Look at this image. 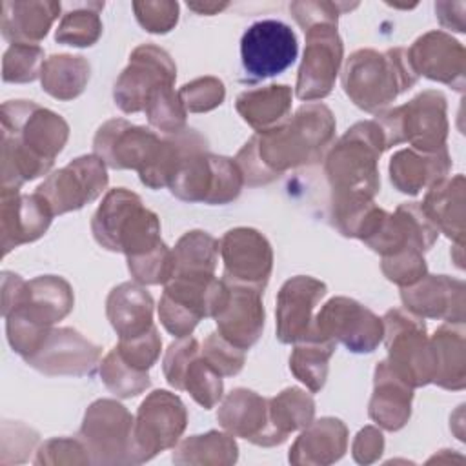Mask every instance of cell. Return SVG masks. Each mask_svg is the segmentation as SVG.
I'll list each match as a JSON object with an SVG mask.
<instances>
[{
  "label": "cell",
  "mask_w": 466,
  "mask_h": 466,
  "mask_svg": "<svg viewBox=\"0 0 466 466\" xmlns=\"http://www.w3.org/2000/svg\"><path fill=\"white\" fill-rule=\"evenodd\" d=\"M333 135L335 116L329 107L308 102L280 126L257 133L238 151L235 162L244 184H269L288 169L319 162Z\"/></svg>",
  "instance_id": "obj_1"
},
{
  "label": "cell",
  "mask_w": 466,
  "mask_h": 466,
  "mask_svg": "<svg viewBox=\"0 0 466 466\" xmlns=\"http://www.w3.org/2000/svg\"><path fill=\"white\" fill-rule=\"evenodd\" d=\"M69 137L67 122L35 102L2 106V189L46 175Z\"/></svg>",
  "instance_id": "obj_2"
},
{
  "label": "cell",
  "mask_w": 466,
  "mask_h": 466,
  "mask_svg": "<svg viewBox=\"0 0 466 466\" xmlns=\"http://www.w3.org/2000/svg\"><path fill=\"white\" fill-rule=\"evenodd\" d=\"M73 289L67 280L42 275L29 282L15 273H2V315L7 340L24 359L35 353L51 326L73 309Z\"/></svg>",
  "instance_id": "obj_3"
},
{
  "label": "cell",
  "mask_w": 466,
  "mask_h": 466,
  "mask_svg": "<svg viewBox=\"0 0 466 466\" xmlns=\"http://www.w3.org/2000/svg\"><path fill=\"white\" fill-rule=\"evenodd\" d=\"M386 149L384 133L375 120L357 122L329 149L324 164L337 198H371L379 193V157Z\"/></svg>",
  "instance_id": "obj_4"
},
{
  "label": "cell",
  "mask_w": 466,
  "mask_h": 466,
  "mask_svg": "<svg viewBox=\"0 0 466 466\" xmlns=\"http://www.w3.org/2000/svg\"><path fill=\"white\" fill-rule=\"evenodd\" d=\"M91 231L102 248L122 251L127 260L144 257L164 244L158 217L126 187L107 191L91 218Z\"/></svg>",
  "instance_id": "obj_5"
},
{
  "label": "cell",
  "mask_w": 466,
  "mask_h": 466,
  "mask_svg": "<svg viewBox=\"0 0 466 466\" xmlns=\"http://www.w3.org/2000/svg\"><path fill=\"white\" fill-rule=\"evenodd\" d=\"M417 78L406 49L395 47L386 53L359 49L346 62L342 87L355 106L375 113L410 89Z\"/></svg>",
  "instance_id": "obj_6"
},
{
  "label": "cell",
  "mask_w": 466,
  "mask_h": 466,
  "mask_svg": "<svg viewBox=\"0 0 466 466\" xmlns=\"http://www.w3.org/2000/svg\"><path fill=\"white\" fill-rule=\"evenodd\" d=\"M375 122L384 133L386 149L402 142L426 153L446 147V98L439 91H424L399 107L382 111Z\"/></svg>",
  "instance_id": "obj_7"
},
{
  "label": "cell",
  "mask_w": 466,
  "mask_h": 466,
  "mask_svg": "<svg viewBox=\"0 0 466 466\" xmlns=\"http://www.w3.org/2000/svg\"><path fill=\"white\" fill-rule=\"evenodd\" d=\"M242 171L235 160L211 155L208 142L195 146L180 162L169 189L186 202L228 204L242 189Z\"/></svg>",
  "instance_id": "obj_8"
},
{
  "label": "cell",
  "mask_w": 466,
  "mask_h": 466,
  "mask_svg": "<svg viewBox=\"0 0 466 466\" xmlns=\"http://www.w3.org/2000/svg\"><path fill=\"white\" fill-rule=\"evenodd\" d=\"M390 370L410 388L433 382L435 357L420 317L400 308L382 317Z\"/></svg>",
  "instance_id": "obj_9"
},
{
  "label": "cell",
  "mask_w": 466,
  "mask_h": 466,
  "mask_svg": "<svg viewBox=\"0 0 466 466\" xmlns=\"http://www.w3.org/2000/svg\"><path fill=\"white\" fill-rule=\"evenodd\" d=\"M133 417L111 399L95 400L78 431L95 464H133Z\"/></svg>",
  "instance_id": "obj_10"
},
{
  "label": "cell",
  "mask_w": 466,
  "mask_h": 466,
  "mask_svg": "<svg viewBox=\"0 0 466 466\" xmlns=\"http://www.w3.org/2000/svg\"><path fill=\"white\" fill-rule=\"evenodd\" d=\"M186 406L177 395L166 390L149 393L138 406L133 424V464L173 448L186 430Z\"/></svg>",
  "instance_id": "obj_11"
},
{
  "label": "cell",
  "mask_w": 466,
  "mask_h": 466,
  "mask_svg": "<svg viewBox=\"0 0 466 466\" xmlns=\"http://www.w3.org/2000/svg\"><path fill=\"white\" fill-rule=\"evenodd\" d=\"M222 297V279H171L158 304L160 322L173 337H187L198 320L217 313Z\"/></svg>",
  "instance_id": "obj_12"
},
{
  "label": "cell",
  "mask_w": 466,
  "mask_h": 466,
  "mask_svg": "<svg viewBox=\"0 0 466 466\" xmlns=\"http://www.w3.org/2000/svg\"><path fill=\"white\" fill-rule=\"evenodd\" d=\"M315 331L317 337L340 342L353 353H370L380 344L384 324L360 302L333 297L315 315Z\"/></svg>",
  "instance_id": "obj_13"
},
{
  "label": "cell",
  "mask_w": 466,
  "mask_h": 466,
  "mask_svg": "<svg viewBox=\"0 0 466 466\" xmlns=\"http://www.w3.org/2000/svg\"><path fill=\"white\" fill-rule=\"evenodd\" d=\"M107 186V171L96 155H84L51 173L36 193L47 202L53 215L76 211L93 202Z\"/></svg>",
  "instance_id": "obj_14"
},
{
  "label": "cell",
  "mask_w": 466,
  "mask_h": 466,
  "mask_svg": "<svg viewBox=\"0 0 466 466\" xmlns=\"http://www.w3.org/2000/svg\"><path fill=\"white\" fill-rule=\"evenodd\" d=\"M299 44L291 27L280 20L251 24L240 38V58L248 76L262 80L286 71L297 58Z\"/></svg>",
  "instance_id": "obj_15"
},
{
  "label": "cell",
  "mask_w": 466,
  "mask_h": 466,
  "mask_svg": "<svg viewBox=\"0 0 466 466\" xmlns=\"http://www.w3.org/2000/svg\"><path fill=\"white\" fill-rule=\"evenodd\" d=\"M306 49L297 75L295 95L313 102L331 93L342 62V40L337 24H317L304 31Z\"/></svg>",
  "instance_id": "obj_16"
},
{
  "label": "cell",
  "mask_w": 466,
  "mask_h": 466,
  "mask_svg": "<svg viewBox=\"0 0 466 466\" xmlns=\"http://www.w3.org/2000/svg\"><path fill=\"white\" fill-rule=\"evenodd\" d=\"M164 375L175 390L189 395L206 410H211L222 397V375L206 360L197 339L182 337L169 344L164 355Z\"/></svg>",
  "instance_id": "obj_17"
},
{
  "label": "cell",
  "mask_w": 466,
  "mask_h": 466,
  "mask_svg": "<svg viewBox=\"0 0 466 466\" xmlns=\"http://www.w3.org/2000/svg\"><path fill=\"white\" fill-rule=\"evenodd\" d=\"M177 67L171 56L153 44L138 46L127 67L122 71L115 84V104L124 113H138L146 109L151 93L162 84H173Z\"/></svg>",
  "instance_id": "obj_18"
},
{
  "label": "cell",
  "mask_w": 466,
  "mask_h": 466,
  "mask_svg": "<svg viewBox=\"0 0 466 466\" xmlns=\"http://www.w3.org/2000/svg\"><path fill=\"white\" fill-rule=\"evenodd\" d=\"M224 297L213 319L217 320L218 333L240 350L251 348L264 328V304L262 289L224 279Z\"/></svg>",
  "instance_id": "obj_19"
},
{
  "label": "cell",
  "mask_w": 466,
  "mask_h": 466,
  "mask_svg": "<svg viewBox=\"0 0 466 466\" xmlns=\"http://www.w3.org/2000/svg\"><path fill=\"white\" fill-rule=\"evenodd\" d=\"M102 350L73 328H56L47 333L40 348L24 360L44 375H91Z\"/></svg>",
  "instance_id": "obj_20"
},
{
  "label": "cell",
  "mask_w": 466,
  "mask_h": 466,
  "mask_svg": "<svg viewBox=\"0 0 466 466\" xmlns=\"http://www.w3.org/2000/svg\"><path fill=\"white\" fill-rule=\"evenodd\" d=\"M326 284L313 277H293L277 295V339L282 344H297L320 339L315 331L313 309L326 295Z\"/></svg>",
  "instance_id": "obj_21"
},
{
  "label": "cell",
  "mask_w": 466,
  "mask_h": 466,
  "mask_svg": "<svg viewBox=\"0 0 466 466\" xmlns=\"http://www.w3.org/2000/svg\"><path fill=\"white\" fill-rule=\"evenodd\" d=\"M158 144L160 137L151 129L133 126L124 118H113L98 127L93 149L113 169L140 171L153 158Z\"/></svg>",
  "instance_id": "obj_22"
},
{
  "label": "cell",
  "mask_w": 466,
  "mask_h": 466,
  "mask_svg": "<svg viewBox=\"0 0 466 466\" xmlns=\"http://www.w3.org/2000/svg\"><path fill=\"white\" fill-rule=\"evenodd\" d=\"M224 260V279L264 289L273 266V251L262 233L251 228L226 231L218 242Z\"/></svg>",
  "instance_id": "obj_23"
},
{
  "label": "cell",
  "mask_w": 466,
  "mask_h": 466,
  "mask_svg": "<svg viewBox=\"0 0 466 466\" xmlns=\"http://www.w3.org/2000/svg\"><path fill=\"white\" fill-rule=\"evenodd\" d=\"M406 53L417 75L451 86L457 91L464 89L466 51L448 33L430 31L419 36Z\"/></svg>",
  "instance_id": "obj_24"
},
{
  "label": "cell",
  "mask_w": 466,
  "mask_h": 466,
  "mask_svg": "<svg viewBox=\"0 0 466 466\" xmlns=\"http://www.w3.org/2000/svg\"><path fill=\"white\" fill-rule=\"evenodd\" d=\"M404 308L428 319H442L450 324L464 322V282L448 275H424L419 282L400 288Z\"/></svg>",
  "instance_id": "obj_25"
},
{
  "label": "cell",
  "mask_w": 466,
  "mask_h": 466,
  "mask_svg": "<svg viewBox=\"0 0 466 466\" xmlns=\"http://www.w3.org/2000/svg\"><path fill=\"white\" fill-rule=\"evenodd\" d=\"M47 202L35 191L22 195L18 189H2V248L7 255L20 244L40 238L53 218Z\"/></svg>",
  "instance_id": "obj_26"
},
{
  "label": "cell",
  "mask_w": 466,
  "mask_h": 466,
  "mask_svg": "<svg viewBox=\"0 0 466 466\" xmlns=\"http://www.w3.org/2000/svg\"><path fill=\"white\" fill-rule=\"evenodd\" d=\"M217 419L235 437H242L257 446H277L269 424V399L251 390L237 388L229 391Z\"/></svg>",
  "instance_id": "obj_27"
},
{
  "label": "cell",
  "mask_w": 466,
  "mask_h": 466,
  "mask_svg": "<svg viewBox=\"0 0 466 466\" xmlns=\"http://www.w3.org/2000/svg\"><path fill=\"white\" fill-rule=\"evenodd\" d=\"M451 167V158L448 149H439L433 153L419 149H400L390 160V178L391 184L406 195H417L424 187H431L435 182L442 180Z\"/></svg>",
  "instance_id": "obj_28"
},
{
  "label": "cell",
  "mask_w": 466,
  "mask_h": 466,
  "mask_svg": "<svg viewBox=\"0 0 466 466\" xmlns=\"http://www.w3.org/2000/svg\"><path fill=\"white\" fill-rule=\"evenodd\" d=\"M348 446V428L335 417L311 420L289 450V462L324 466L339 461Z\"/></svg>",
  "instance_id": "obj_29"
},
{
  "label": "cell",
  "mask_w": 466,
  "mask_h": 466,
  "mask_svg": "<svg viewBox=\"0 0 466 466\" xmlns=\"http://www.w3.org/2000/svg\"><path fill=\"white\" fill-rule=\"evenodd\" d=\"M411 390L390 370L386 360H380L375 368L373 395L368 410L371 420L388 431L400 430L411 415Z\"/></svg>",
  "instance_id": "obj_30"
},
{
  "label": "cell",
  "mask_w": 466,
  "mask_h": 466,
  "mask_svg": "<svg viewBox=\"0 0 466 466\" xmlns=\"http://www.w3.org/2000/svg\"><path fill=\"white\" fill-rule=\"evenodd\" d=\"M106 313L120 340L144 335L155 328L153 299L146 288L133 282H124L111 289Z\"/></svg>",
  "instance_id": "obj_31"
},
{
  "label": "cell",
  "mask_w": 466,
  "mask_h": 466,
  "mask_svg": "<svg viewBox=\"0 0 466 466\" xmlns=\"http://www.w3.org/2000/svg\"><path fill=\"white\" fill-rule=\"evenodd\" d=\"M420 209L448 238L462 246L464 238V177L442 178L435 182L420 202Z\"/></svg>",
  "instance_id": "obj_32"
},
{
  "label": "cell",
  "mask_w": 466,
  "mask_h": 466,
  "mask_svg": "<svg viewBox=\"0 0 466 466\" xmlns=\"http://www.w3.org/2000/svg\"><path fill=\"white\" fill-rule=\"evenodd\" d=\"M60 13L58 2H4L2 35L11 44L36 46Z\"/></svg>",
  "instance_id": "obj_33"
},
{
  "label": "cell",
  "mask_w": 466,
  "mask_h": 466,
  "mask_svg": "<svg viewBox=\"0 0 466 466\" xmlns=\"http://www.w3.org/2000/svg\"><path fill=\"white\" fill-rule=\"evenodd\" d=\"M237 111L253 129L268 131L289 118L291 89L288 86H266L244 91L237 96Z\"/></svg>",
  "instance_id": "obj_34"
},
{
  "label": "cell",
  "mask_w": 466,
  "mask_h": 466,
  "mask_svg": "<svg viewBox=\"0 0 466 466\" xmlns=\"http://www.w3.org/2000/svg\"><path fill=\"white\" fill-rule=\"evenodd\" d=\"M435 357L433 384L462 390L466 384V339L462 324H442L430 339Z\"/></svg>",
  "instance_id": "obj_35"
},
{
  "label": "cell",
  "mask_w": 466,
  "mask_h": 466,
  "mask_svg": "<svg viewBox=\"0 0 466 466\" xmlns=\"http://www.w3.org/2000/svg\"><path fill=\"white\" fill-rule=\"evenodd\" d=\"M171 279H211L218 260V240L206 231H187L177 242ZM169 279V280H171ZM167 280V282H169Z\"/></svg>",
  "instance_id": "obj_36"
},
{
  "label": "cell",
  "mask_w": 466,
  "mask_h": 466,
  "mask_svg": "<svg viewBox=\"0 0 466 466\" xmlns=\"http://www.w3.org/2000/svg\"><path fill=\"white\" fill-rule=\"evenodd\" d=\"M315 415V402L300 388H286L269 399V424L275 444H282L291 431L304 430Z\"/></svg>",
  "instance_id": "obj_37"
},
{
  "label": "cell",
  "mask_w": 466,
  "mask_h": 466,
  "mask_svg": "<svg viewBox=\"0 0 466 466\" xmlns=\"http://www.w3.org/2000/svg\"><path fill=\"white\" fill-rule=\"evenodd\" d=\"M40 78L47 95L58 100H73L89 80V64L84 56L51 55L42 66Z\"/></svg>",
  "instance_id": "obj_38"
},
{
  "label": "cell",
  "mask_w": 466,
  "mask_h": 466,
  "mask_svg": "<svg viewBox=\"0 0 466 466\" xmlns=\"http://www.w3.org/2000/svg\"><path fill=\"white\" fill-rule=\"evenodd\" d=\"M237 442L231 433L208 431L204 435H193L184 439L175 453L173 462L177 464H233L237 461Z\"/></svg>",
  "instance_id": "obj_39"
},
{
  "label": "cell",
  "mask_w": 466,
  "mask_h": 466,
  "mask_svg": "<svg viewBox=\"0 0 466 466\" xmlns=\"http://www.w3.org/2000/svg\"><path fill=\"white\" fill-rule=\"evenodd\" d=\"M335 344L329 339H308L297 342L291 357V373L308 386L309 391H320L328 379V364L335 351Z\"/></svg>",
  "instance_id": "obj_40"
},
{
  "label": "cell",
  "mask_w": 466,
  "mask_h": 466,
  "mask_svg": "<svg viewBox=\"0 0 466 466\" xmlns=\"http://www.w3.org/2000/svg\"><path fill=\"white\" fill-rule=\"evenodd\" d=\"M102 9L104 2H84L69 5L58 24L55 40L73 47L93 46L102 35Z\"/></svg>",
  "instance_id": "obj_41"
},
{
  "label": "cell",
  "mask_w": 466,
  "mask_h": 466,
  "mask_svg": "<svg viewBox=\"0 0 466 466\" xmlns=\"http://www.w3.org/2000/svg\"><path fill=\"white\" fill-rule=\"evenodd\" d=\"M100 377L106 388L120 399L135 397L151 384L147 371H140L127 364L115 348L104 357L100 366Z\"/></svg>",
  "instance_id": "obj_42"
},
{
  "label": "cell",
  "mask_w": 466,
  "mask_h": 466,
  "mask_svg": "<svg viewBox=\"0 0 466 466\" xmlns=\"http://www.w3.org/2000/svg\"><path fill=\"white\" fill-rule=\"evenodd\" d=\"M146 115L153 127L164 133H180L186 129V107L180 100V95L175 93L173 84L158 86L147 104Z\"/></svg>",
  "instance_id": "obj_43"
},
{
  "label": "cell",
  "mask_w": 466,
  "mask_h": 466,
  "mask_svg": "<svg viewBox=\"0 0 466 466\" xmlns=\"http://www.w3.org/2000/svg\"><path fill=\"white\" fill-rule=\"evenodd\" d=\"M44 51L38 46L29 44H11L4 55V73L5 82H33L42 73Z\"/></svg>",
  "instance_id": "obj_44"
},
{
  "label": "cell",
  "mask_w": 466,
  "mask_h": 466,
  "mask_svg": "<svg viewBox=\"0 0 466 466\" xmlns=\"http://www.w3.org/2000/svg\"><path fill=\"white\" fill-rule=\"evenodd\" d=\"M180 100L186 107V111L191 113H204V111H211L217 106H220L224 102L226 96V89L222 80L215 78V76H204V78H197L189 84H184L178 91Z\"/></svg>",
  "instance_id": "obj_45"
},
{
  "label": "cell",
  "mask_w": 466,
  "mask_h": 466,
  "mask_svg": "<svg viewBox=\"0 0 466 466\" xmlns=\"http://www.w3.org/2000/svg\"><path fill=\"white\" fill-rule=\"evenodd\" d=\"M382 273L388 280L399 284L400 288L419 282L426 275V260L422 251L404 249L390 257H382Z\"/></svg>",
  "instance_id": "obj_46"
},
{
  "label": "cell",
  "mask_w": 466,
  "mask_h": 466,
  "mask_svg": "<svg viewBox=\"0 0 466 466\" xmlns=\"http://www.w3.org/2000/svg\"><path fill=\"white\" fill-rule=\"evenodd\" d=\"M160 348H162V340L157 328H151L147 333L133 339H122L115 346L118 355L127 364H131L140 371H147L157 362L160 355Z\"/></svg>",
  "instance_id": "obj_47"
},
{
  "label": "cell",
  "mask_w": 466,
  "mask_h": 466,
  "mask_svg": "<svg viewBox=\"0 0 466 466\" xmlns=\"http://www.w3.org/2000/svg\"><path fill=\"white\" fill-rule=\"evenodd\" d=\"M202 355L222 377L237 375L242 370L246 360L244 350L228 342L218 331H213L206 337L202 346Z\"/></svg>",
  "instance_id": "obj_48"
},
{
  "label": "cell",
  "mask_w": 466,
  "mask_h": 466,
  "mask_svg": "<svg viewBox=\"0 0 466 466\" xmlns=\"http://www.w3.org/2000/svg\"><path fill=\"white\" fill-rule=\"evenodd\" d=\"M36 464H89L91 457L80 439L56 437L46 441L35 459Z\"/></svg>",
  "instance_id": "obj_49"
},
{
  "label": "cell",
  "mask_w": 466,
  "mask_h": 466,
  "mask_svg": "<svg viewBox=\"0 0 466 466\" xmlns=\"http://www.w3.org/2000/svg\"><path fill=\"white\" fill-rule=\"evenodd\" d=\"M135 16L149 33H167L178 20L177 2H135Z\"/></svg>",
  "instance_id": "obj_50"
},
{
  "label": "cell",
  "mask_w": 466,
  "mask_h": 466,
  "mask_svg": "<svg viewBox=\"0 0 466 466\" xmlns=\"http://www.w3.org/2000/svg\"><path fill=\"white\" fill-rule=\"evenodd\" d=\"M344 4L333 2H293L289 4V11L302 31L309 29L317 24H337L339 13L346 9Z\"/></svg>",
  "instance_id": "obj_51"
},
{
  "label": "cell",
  "mask_w": 466,
  "mask_h": 466,
  "mask_svg": "<svg viewBox=\"0 0 466 466\" xmlns=\"http://www.w3.org/2000/svg\"><path fill=\"white\" fill-rule=\"evenodd\" d=\"M382 450H384L382 433L373 426H366L357 433L351 451L357 462L370 464L382 455Z\"/></svg>",
  "instance_id": "obj_52"
},
{
  "label": "cell",
  "mask_w": 466,
  "mask_h": 466,
  "mask_svg": "<svg viewBox=\"0 0 466 466\" xmlns=\"http://www.w3.org/2000/svg\"><path fill=\"white\" fill-rule=\"evenodd\" d=\"M187 7L200 15H215L217 11L226 9L228 4H187Z\"/></svg>",
  "instance_id": "obj_53"
}]
</instances>
